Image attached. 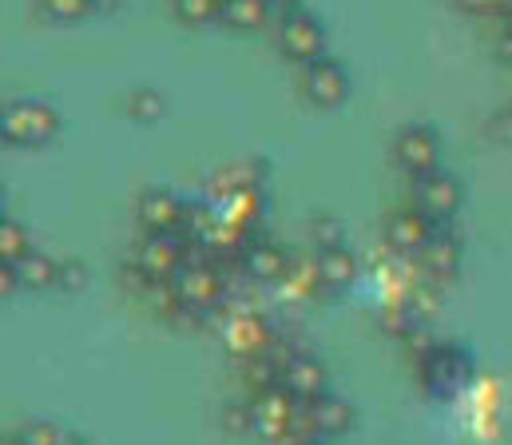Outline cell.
Returning <instances> with one entry per match:
<instances>
[{
    "mask_svg": "<svg viewBox=\"0 0 512 445\" xmlns=\"http://www.w3.org/2000/svg\"><path fill=\"white\" fill-rule=\"evenodd\" d=\"M88 287V267L80 259H64L60 263V275H56V291H68V295H80Z\"/></svg>",
    "mask_w": 512,
    "mask_h": 445,
    "instance_id": "d4e9b609",
    "label": "cell"
},
{
    "mask_svg": "<svg viewBox=\"0 0 512 445\" xmlns=\"http://www.w3.org/2000/svg\"><path fill=\"white\" fill-rule=\"evenodd\" d=\"M20 442L24 445H72L68 434H64L60 426H52V422H32V426H24V430H20Z\"/></svg>",
    "mask_w": 512,
    "mask_h": 445,
    "instance_id": "484cf974",
    "label": "cell"
},
{
    "mask_svg": "<svg viewBox=\"0 0 512 445\" xmlns=\"http://www.w3.org/2000/svg\"><path fill=\"white\" fill-rule=\"evenodd\" d=\"M282 386H286L298 402H314V398L326 394V366H322L318 358H310V354H294L290 366H286Z\"/></svg>",
    "mask_w": 512,
    "mask_h": 445,
    "instance_id": "5bb4252c",
    "label": "cell"
},
{
    "mask_svg": "<svg viewBox=\"0 0 512 445\" xmlns=\"http://www.w3.org/2000/svg\"><path fill=\"white\" fill-rule=\"evenodd\" d=\"M243 271L255 279V283H282L286 271H290V255L278 247V243H247L243 251Z\"/></svg>",
    "mask_w": 512,
    "mask_h": 445,
    "instance_id": "9a60e30c",
    "label": "cell"
},
{
    "mask_svg": "<svg viewBox=\"0 0 512 445\" xmlns=\"http://www.w3.org/2000/svg\"><path fill=\"white\" fill-rule=\"evenodd\" d=\"M461 12L469 16H493V12H505V0H453Z\"/></svg>",
    "mask_w": 512,
    "mask_h": 445,
    "instance_id": "f1b7e54d",
    "label": "cell"
},
{
    "mask_svg": "<svg viewBox=\"0 0 512 445\" xmlns=\"http://www.w3.org/2000/svg\"><path fill=\"white\" fill-rule=\"evenodd\" d=\"M505 16H509V24H512V0H505Z\"/></svg>",
    "mask_w": 512,
    "mask_h": 445,
    "instance_id": "f546056e",
    "label": "cell"
},
{
    "mask_svg": "<svg viewBox=\"0 0 512 445\" xmlns=\"http://www.w3.org/2000/svg\"><path fill=\"white\" fill-rule=\"evenodd\" d=\"M306 414H310V422H314V430L318 434H326V438H338V434H346V430H354V422H358V414H354V406L346 402V398H338V394H322V398H314V402H306Z\"/></svg>",
    "mask_w": 512,
    "mask_h": 445,
    "instance_id": "4fadbf2b",
    "label": "cell"
},
{
    "mask_svg": "<svg viewBox=\"0 0 512 445\" xmlns=\"http://www.w3.org/2000/svg\"><path fill=\"white\" fill-rule=\"evenodd\" d=\"M318 275H322V287H326V291L342 295V291H350V287L358 283V259H354L346 247H338V251H318Z\"/></svg>",
    "mask_w": 512,
    "mask_h": 445,
    "instance_id": "2e32d148",
    "label": "cell"
},
{
    "mask_svg": "<svg viewBox=\"0 0 512 445\" xmlns=\"http://www.w3.org/2000/svg\"><path fill=\"white\" fill-rule=\"evenodd\" d=\"M20 267V287L24 291H56V275H60V263L48 259V255H28L16 263Z\"/></svg>",
    "mask_w": 512,
    "mask_h": 445,
    "instance_id": "ffe728a7",
    "label": "cell"
},
{
    "mask_svg": "<svg viewBox=\"0 0 512 445\" xmlns=\"http://www.w3.org/2000/svg\"><path fill=\"white\" fill-rule=\"evenodd\" d=\"M128 112L135 120H143V124H155V120L167 116V100H163L155 88H135L128 100Z\"/></svg>",
    "mask_w": 512,
    "mask_h": 445,
    "instance_id": "cb8c5ba5",
    "label": "cell"
},
{
    "mask_svg": "<svg viewBox=\"0 0 512 445\" xmlns=\"http://www.w3.org/2000/svg\"><path fill=\"white\" fill-rule=\"evenodd\" d=\"M433 223H437V219H429L421 207H405V211H393V215H389L385 239H389V247L413 255V251H425V243L433 239Z\"/></svg>",
    "mask_w": 512,
    "mask_h": 445,
    "instance_id": "7c38bea8",
    "label": "cell"
},
{
    "mask_svg": "<svg viewBox=\"0 0 512 445\" xmlns=\"http://www.w3.org/2000/svg\"><path fill=\"white\" fill-rule=\"evenodd\" d=\"M274 330H270V322L255 314V310H235L231 318H227V326H223V342L235 350V354H243V358H255L262 350H270L274 346Z\"/></svg>",
    "mask_w": 512,
    "mask_h": 445,
    "instance_id": "30bf717a",
    "label": "cell"
},
{
    "mask_svg": "<svg viewBox=\"0 0 512 445\" xmlns=\"http://www.w3.org/2000/svg\"><path fill=\"white\" fill-rule=\"evenodd\" d=\"M187 211H191V207H187L175 191H163V187L143 191L139 203H135V219H139V227H143L147 235L183 231V227H187Z\"/></svg>",
    "mask_w": 512,
    "mask_h": 445,
    "instance_id": "8992f818",
    "label": "cell"
},
{
    "mask_svg": "<svg viewBox=\"0 0 512 445\" xmlns=\"http://www.w3.org/2000/svg\"><path fill=\"white\" fill-rule=\"evenodd\" d=\"M417 255H421V271L429 279H437V283H445L457 271V259H461V251H457V243L449 235H433L425 243V251H417Z\"/></svg>",
    "mask_w": 512,
    "mask_h": 445,
    "instance_id": "e0dca14e",
    "label": "cell"
},
{
    "mask_svg": "<svg viewBox=\"0 0 512 445\" xmlns=\"http://www.w3.org/2000/svg\"><path fill=\"white\" fill-rule=\"evenodd\" d=\"M175 291L187 306L203 310V314H215L223 302H227V279L223 271L211 263V259H199V263H187L179 275H175Z\"/></svg>",
    "mask_w": 512,
    "mask_h": 445,
    "instance_id": "277c9868",
    "label": "cell"
},
{
    "mask_svg": "<svg viewBox=\"0 0 512 445\" xmlns=\"http://www.w3.org/2000/svg\"><path fill=\"white\" fill-rule=\"evenodd\" d=\"M413 207H421L429 219H449L461 207V183L449 171L413 175Z\"/></svg>",
    "mask_w": 512,
    "mask_h": 445,
    "instance_id": "9c48e42d",
    "label": "cell"
},
{
    "mask_svg": "<svg viewBox=\"0 0 512 445\" xmlns=\"http://www.w3.org/2000/svg\"><path fill=\"white\" fill-rule=\"evenodd\" d=\"M469 370H473V362L457 346H433L421 358V378H425L429 390H457V386H465Z\"/></svg>",
    "mask_w": 512,
    "mask_h": 445,
    "instance_id": "8fae6325",
    "label": "cell"
},
{
    "mask_svg": "<svg viewBox=\"0 0 512 445\" xmlns=\"http://www.w3.org/2000/svg\"><path fill=\"white\" fill-rule=\"evenodd\" d=\"M223 4L227 0H171V12L183 20V24H215L223 20Z\"/></svg>",
    "mask_w": 512,
    "mask_h": 445,
    "instance_id": "7402d4cb",
    "label": "cell"
},
{
    "mask_svg": "<svg viewBox=\"0 0 512 445\" xmlns=\"http://www.w3.org/2000/svg\"><path fill=\"white\" fill-rule=\"evenodd\" d=\"M314 243H318V251H338V247H346L342 223H338V219H318V223H314Z\"/></svg>",
    "mask_w": 512,
    "mask_h": 445,
    "instance_id": "4316f807",
    "label": "cell"
},
{
    "mask_svg": "<svg viewBox=\"0 0 512 445\" xmlns=\"http://www.w3.org/2000/svg\"><path fill=\"white\" fill-rule=\"evenodd\" d=\"M274 36H278L282 56L294 60V64H314V60L326 56V28L318 24V16H310L302 8H286L278 16Z\"/></svg>",
    "mask_w": 512,
    "mask_h": 445,
    "instance_id": "7a4b0ae2",
    "label": "cell"
},
{
    "mask_svg": "<svg viewBox=\"0 0 512 445\" xmlns=\"http://www.w3.org/2000/svg\"><path fill=\"white\" fill-rule=\"evenodd\" d=\"M211 191L223 199V195H239V191H262V175H258L255 163H231V167H219L215 179H211Z\"/></svg>",
    "mask_w": 512,
    "mask_h": 445,
    "instance_id": "d6986e66",
    "label": "cell"
},
{
    "mask_svg": "<svg viewBox=\"0 0 512 445\" xmlns=\"http://www.w3.org/2000/svg\"><path fill=\"white\" fill-rule=\"evenodd\" d=\"M56 132H60V116H56V108L44 104V100H16V104L4 108L0 136H4V144H12V148H40V144H48Z\"/></svg>",
    "mask_w": 512,
    "mask_h": 445,
    "instance_id": "6da1fadb",
    "label": "cell"
},
{
    "mask_svg": "<svg viewBox=\"0 0 512 445\" xmlns=\"http://www.w3.org/2000/svg\"><path fill=\"white\" fill-rule=\"evenodd\" d=\"M32 247H28V231L16 223V219H4L0 223V263H20L28 259Z\"/></svg>",
    "mask_w": 512,
    "mask_h": 445,
    "instance_id": "603a6c76",
    "label": "cell"
},
{
    "mask_svg": "<svg viewBox=\"0 0 512 445\" xmlns=\"http://www.w3.org/2000/svg\"><path fill=\"white\" fill-rule=\"evenodd\" d=\"M195 239L171 231V235H147V243L135 251V271H143L151 283H175V275L191 263Z\"/></svg>",
    "mask_w": 512,
    "mask_h": 445,
    "instance_id": "3957f363",
    "label": "cell"
},
{
    "mask_svg": "<svg viewBox=\"0 0 512 445\" xmlns=\"http://www.w3.org/2000/svg\"><path fill=\"white\" fill-rule=\"evenodd\" d=\"M255 406V430L266 438V442H282L294 434V422H298V410L302 402L286 390V386H274V390H262L251 398Z\"/></svg>",
    "mask_w": 512,
    "mask_h": 445,
    "instance_id": "5b68a950",
    "label": "cell"
},
{
    "mask_svg": "<svg viewBox=\"0 0 512 445\" xmlns=\"http://www.w3.org/2000/svg\"><path fill=\"white\" fill-rule=\"evenodd\" d=\"M302 96H306L314 108H338V104H346V96H350V76H346V68H342L338 60H330V56L306 64V72H302Z\"/></svg>",
    "mask_w": 512,
    "mask_h": 445,
    "instance_id": "52a82bcc",
    "label": "cell"
},
{
    "mask_svg": "<svg viewBox=\"0 0 512 445\" xmlns=\"http://www.w3.org/2000/svg\"><path fill=\"white\" fill-rule=\"evenodd\" d=\"M4 445H24V442H20V438H8V442H4Z\"/></svg>",
    "mask_w": 512,
    "mask_h": 445,
    "instance_id": "4dcf8cb0",
    "label": "cell"
},
{
    "mask_svg": "<svg viewBox=\"0 0 512 445\" xmlns=\"http://www.w3.org/2000/svg\"><path fill=\"white\" fill-rule=\"evenodd\" d=\"M36 8L56 24H76L100 12V0H36Z\"/></svg>",
    "mask_w": 512,
    "mask_h": 445,
    "instance_id": "44dd1931",
    "label": "cell"
},
{
    "mask_svg": "<svg viewBox=\"0 0 512 445\" xmlns=\"http://www.w3.org/2000/svg\"><path fill=\"white\" fill-rule=\"evenodd\" d=\"M223 426H227L231 434L255 430V406H227V410H223Z\"/></svg>",
    "mask_w": 512,
    "mask_h": 445,
    "instance_id": "83f0119b",
    "label": "cell"
},
{
    "mask_svg": "<svg viewBox=\"0 0 512 445\" xmlns=\"http://www.w3.org/2000/svg\"><path fill=\"white\" fill-rule=\"evenodd\" d=\"M393 159L401 171L409 175H425V171H437V159H441V140L433 136V128L425 124H409L393 136Z\"/></svg>",
    "mask_w": 512,
    "mask_h": 445,
    "instance_id": "ba28073f",
    "label": "cell"
},
{
    "mask_svg": "<svg viewBox=\"0 0 512 445\" xmlns=\"http://www.w3.org/2000/svg\"><path fill=\"white\" fill-rule=\"evenodd\" d=\"M274 16V4L270 0H227L223 4V20L239 32H255V28H266Z\"/></svg>",
    "mask_w": 512,
    "mask_h": 445,
    "instance_id": "ac0fdd59",
    "label": "cell"
}]
</instances>
